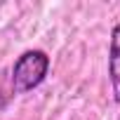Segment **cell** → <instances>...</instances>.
<instances>
[{"mask_svg":"<svg viewBox=\"0 0 120 120\" xmlns=\"http://www.w3.org/2000/svg\"><path fill=\"white\" fill-rule=\"evenodd\" d=\"M108 82H111L113 101L120 104V24L113 26L108 42Z\"/></svg>","mask_w":120,"mask_h":120,"instance_id":"7a4b0ae2","label":"cell"},{"mask_svg":"<svg viewBox=\"0 0 120 120\" xmlns=\"http://www.w3.org/2000/svg\"><path fill=\"white\" fill-rule=\"evenodd\" d=\"M49 73V56L42 49H26L17 56V61L12 66V90L17 94L31 92Z\"/></svg>","mask_w":120,"mask_h":120,"instance_id":"6da1fadb","label":"cell"}]
</instances>
